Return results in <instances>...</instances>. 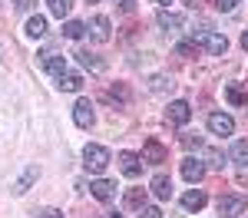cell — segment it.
I'll return each mask as SVG.
<instances>
[{"label":"cell","instance_id":"836d02e7","mask_svg":"<svg viewBox=\"0 0 248 218\" xmlns=\"http://www.w3.org/2000/svg\"><path fill=\"white\" fill-rule=\"evenodd\" d=\"M14 7H17V10H30V7H33V0H14Z\"/></svg>","mask_w":248,"mask_h":218},{"label":"cell","instance_id":"83f0119b","mask_svg":"<svg viewBox=\"0 0 248 218\" xmlns=\"http://www.w3.org/2000/svg\"><path fill=\"white\" fill-rule=\"evenodd\" d=\"M175 53H179V57H192V53H195V40H192V43H179Z\"/></svg>","mask_w":248,"mask_h":218},{"label":"cell","instance_id":"6da1fadb","mask_svg":"<svg viewBox=\"0 0 248 218\" xmlns=\"http://www.w3.org/2000/svg\"><path fill=\"white\" fill-rule=\"evenodd\" d=\"M83 159H86L83 165H86L93 175H99V172L109 165V149H106V145H96V142H90V145L83 149Z\"/></svg>","mask_w":248,"mask_h":218},{"label":"cell","instance_id":"7402d4cb","mask_svg":"<svg viewBox=\"0 0 248 218\" xmlns=\"http://www.w3.org/2000/svg\"><path fill=\"white\" fill-rule=\"evenodd\" d=\"M46 3H50V14H53V17H60V20L73 10V0H46Z\"/></svg>","mask_w":248,"mask_h":218},{"label":"cell","instance_id":"e575fe53","mask_svg":"<svg viewBox=\"0 0 248 218\" xmlns=\"http://www.w3.org/2000/svg\"><path fill=\"white\" fill-rule=\"evenodd\" d=\"M242 46H245V50H248V30H245V33H242Z\"/></svg>","mask_w":248,"mask_h":218},{"label":"cell","instance_id":"1f68e13d","mask_svg":"<svg viewBox=\"0 0 248 218\" xmlns=\"http://www.w3.org/2000/svg\"><path fill=\"white\" fill-rule=\"evenodd\" d=\"M235 3H238V0H215V7H218V10H225V14L235 10Z\"/></svg>","mask_w":248,"mask_h":218},{"label":"cell","instance_id":"9a60e30c","mask_svg":"<svg viewBox=\"0 0 248 218\" xmlns=\"http://www.w3.org/2000/svg\"><path fill=\"white\" fill-rule=\"evenodd\" d=\"M57 86L63 93H79V89H83V76H79V73H63V76L57 79Z\"/></svg>","mask_w":248,"mask_h":218},{"label":"cell","instance_id":"5bb4252c","mask_svg":"<svg viewBox=\"0 0 248 218\" xmlns=\"http://www.w3.org/2000/svg\"><path fill=\"white\" fill-rule=\"evenodd\" d=\"M37 178H40V169H37V165H30V169L23 172V178H20V182H14V195H23V192H30V185H33Z\"/></svg>","mask_w":248,"mask_h":218},{"label":"cell","instance_id":"9c48e42d","mask_svg":"<svg viewBox=\"0 0 248 218\" xmlns=\"http://www.w3.org/2000/svg\"><path fill=\"white\" fill-rule=\"evenodd\" d=\"M182 178L192 182V185L202 182V178H205V165H202V159H186V162H182Z\"/></svg>","mask_w":248,"mask_h":218},{"label":"cell","instance_id":"f1b7e54d","mask_svg":"<svg viewBox=\"0 0 248 218\" xmlns=\"http://www.w3.org/2000/svg\"><path fill=\"white\" fill-rule=\"evenodd\" d=\"M33 218H63V212H60V208H40Z\"/></svg>","mask_w":248,"mask_h":218},{"label":"cell","instance_id":"4316f807","mask_svg":"<svg viewBox=\"0 0 248 218\" xmlns=\"http://www.w3.org/2000/svg\"><path fill=\"white\" fill-rule=\"evenodd\" d=\"M139 218H162V212L155 205H146V208H139Z\"/></svg>","mask_w":248,"mask_h":218},{"label":"cell","instance_id":"ffe728a7","mask_svg":"<svg viewBox=\"0 0 248 218\" xmlns=\"http://www.w3.org/2000/svg\"><path fill=\"white\" fill-rule=\"evenodd\" d=\"M43 33H46V17H30L27 20V37L40 40Z\"/></svg>","mask_w":248,"mask_h":218},{"label":"cell","instance_id":"e0dca14e","mask_svg":"<svg viewBox=\"0 0 248 218\" xmlns=\"http://www.w3.org/2000/svg\"><path fill=\"white\" fill-rule=\"evenodd\" d=\"M225 99H229L232 106H245V102H248V93L242 89V86H235V83H229V86H225Z\"/></svg>","mask_w":248,"mask_h":218},{"label":"cell","instance_id":"4dcf8cb0","mask_svg":"<svg viewBox=\"0 0 248 218\" xmlns=\"http://www.w3.org/2000/svg\"><path fill=\"white\" fill-rule=\"evenodd\" d=\"M182 145H186V149H192V145L199 149V145H202V139H199V136H182Z\"/></svg>","mask_w":248,"mask_h":218},{"label":"cell","instance_id":"8992f818","mask_svg":"<svg viewBox=\"0 0 248 218\" xmlns=\"http://www.w3.org/2000/svg\"><path fill=\"white\" fill-rule=\"evenodd\" d=\"M93 119H96L93 102H90V99H79L77 106H73V122H77L79 129H90V126H93Z\"/></svg>","mask_w":248,"mask_h":218},{"label":"cell","instance_id":"74e56055","mask_svg":"<svg viewBox=\"0 0 248 218\" xmlns=\"http://www.w3.org/2000/svg\"><path fill=\"white\" fill-rule=\"evenodd\" d=\"M189 3H192V7H195V0H189Z\"/></svg>","mask_w":248,"mask_h":218},{"label":"cell","instance_id":"603a6c76","mask_svg":"<svg viewBox=\"0 0 248 218\" xmlns=\"http://www.w3.org/2000/svg\"><path fill=\"white\" fill-rule=\"evenodd\" d=\"M172 86H175L172 76H153L149 79V89H153V93H172Z\"/></svg>","mask_w":248,"mask_h":218},{"label":"cell","instance_id":"f546056e","mask_svg":"<svg viewBox=\"0 0 248 218\" xmlns=\"http://www.w3.org/2000/svg\"><path fill=\"white\" fill-rule=\"evenodd\" d=\"M113 96L119 99V102H129V89H126L123 83H119V86H113Z\"/></svg>","mask_w":248,"mask_h":218},{"label":"cell","instance_id":"cb8c5ba5","mask_svg":"<svg viewBox=\"0 0 248 218\" xmlns=\"http://www.w3.org/2000/svg\"><path fill=\"white\" fill-rule=\"evenodd\" d=\"M83 33H86V23H79V20H66V27H63V37L79 40Z\"/></svg>","mask_w":248,"mask_h":218},{"label":"cell","instance_id":"277c9868","mask_svg":"<svg viewBox=\"0 0 248 218\" xmlns=\"http://www.w3.org/2000/svg\"><path fill=\"white\" fill-rule=\"evenodd\" d=\"M166 119H169L172 126H186L192 119V106L186 99H175V102H169V109H166Z\"/></svg>","mask_w":248,"mask_h":218},{"label":"cell","instance_id":"ac0fdd59","mask_svg":"<svg viewBox=\"0 0 248 218\" xmlns=\"http://www.w3.org/2000/svg\"><path fill=\"white\" fill-rule=\"evenodd\" d=\"M153 195H155V198H169V195H172L169 175H155V178H153Z\"/></svg>","mask_w":248,"mask_h":218},{"label":"cell","instance_id":"4fadbf2b","mask_svg":"<svg viewBox=\"0 0 248 218\" xmlns=\"http://www.w3.org/2000/svg\"><path fill=\"white\" fill-rule=\"evenodd\" d=\"M40 63H43V66H46L57 79L66 73V57H57V53H40Z\"/></svg>","mask_w":248,"mask_h":218},{"label":"cell","instance_id":"8fae6325","mask_svg":"<svg viewBox=\"0 0 248 218\" xmlns=\"http://www.w3.org/2000/svg\"><path fill=\"white\" fill-rule=\"evenodd\" d=\"M205 202H209V198H205L202 189H189V192L182 195V208H186V212H199V208H205Z\"/></svg>","mask_w":248,"mask_h":218},{"label":"cell","instance_id":"3957f363","mask_svg":"<svg viewBox=\"0 0 248 218\" xmlns=\"http://www.w3.org/2000/svg\"><path fill=\"white\" fill-rule=\"evenodd\" d=\"M245 208H248V202L242 195H222L218 198V215H225V218L245 215Z\"/></svg>","mask_w":248,"mask_h":218},{"label":"cell","instance_id":"d6a6232c","mask_svg":"<svg viewBox=\"0 0 248 218\" xmlns=\"http://www.w3.org/2000/svg\"><path fill=\"white\" fill-rule=\"evenodd\" d=\"M116 3H119L123 14H133V7H136V0H116Z\"/></svg>","mask_w":248,"mask_h":218},{"label":"cell","instance_id":"f35d334b","mask_svg":"<svg viewBox=\"0 0 248 218\" xmlns=\"http://www.w3.org/2000/svg\"><path fill=\"white\" fill-rule=\"evenodd\" d=\"M90 3H99V0H90Z\"/></svg>","mask_w":248,"mask_h":218},{"label":"cell","instance_id":"8d00e7d4","mask_svg":"<svg viewBox=\"0 0 248 218\" xmlns=\"http://www.w3.org/2000/svg\"><path fill=\"white\" fill-rule=\"evenodd\" d=\"M155 3H169V0H155Z\"/></svg>","mask_w":248,"mask_h":218},{"label":"cell","instance_id":"7c38bea8","mask_svg":"<svg viewBox=\"0 0 248 218\" xmlns=\"http://www.w3.org/2000/svg\"><path fill=\"white\" fill-rule=\"evenodd\" d=\"M90 192H93V198H99V202H109V198L116 195V182H109V178H96L93 185H90Z\"/></svg>","mask_w":248,"mask_h":218},{"label":"cell","instance_id":"d6986e66","mask_svg":"<svg viewBox=\"0 0 248 218\" xmlns=\"http://www.w3.org/2000/svg\"><path fill=\"white\" fill-rule=\"evenodd\" d=\"M123 202H126V208H146V189H129Z\"/></svg>","mask_w":248,"mask_h":218},{"label":"cell","instance_id":"484cf974","mask_svg":"<svg viewBox=\"0 0 248 218\" xmlns=\"http://www.w3.org/2000/svg\"><path fill=\"white\" fill-rule=\"evenodd\" d=\"M205 162H209L212 169H222V165H225V156H222L218 149H205Z\"/></svg>","mask_w":248,"mask_h":218},{"label":"cell","instance_id":"d590c367","mask_svg":"<svg viewBox=\"0 0 248 218\" xmlns=\"http://www.w3.org/2000/svg\"><path fill=\"white\" fill-rule=\"evenodd\" d=\"M109 218H123V215H119V212H113V215H109Z\"/></svg>","mask_w":248,"mask_h":218},{"label":"cell","instance_id":"44dd1931","mask_svg":"<svg viewBox=\"0 0 248 218\" xmlns=\"http://www.w3.org/2000/svg\"><path fill=\"white\" fill-rule=\"evenodd\" d=\"M232 159H235L238 165H248V139H238V142L232 145Z\"/></svg>","mask_w":248,"mask_h":218},{"label":"cell","instance_id":"7a4b0ae2","mask_svg":"<svg viewBox=\"0 0 248 218\" xmlns=\"http://www.w3.org/2000/svg\"><path fill=\"white\" fill-rule=\"evenodd\" d=\"M192 40L205 43V50H209L212 57H222V53L229 50V40L222 37V33H212V30H202V33H192Z\"/></svg>","mask_w":248,"mask_h":218},{"label":"cell","instance_id":"5b68a950","mask_svg":"<svg viewBox=\"0 0 248 218\" xmlns=\"http://www.w3.org/2000/svg\"><path fill=\"white\" fill-rule=\"evenodd\" d=\"M142 162H149V165H162V162H169L166 145H162V142H155V139H149V142L142 145Z\"/></svg>","mask_w":248,"mask_h":218},{"label":"cell","instance_id":"52a82bcc","mask_svg":"<svg viewBox=\"0 0 248 218\" xmlns=\"http://www.w3.org/2000/svg\"><path fill=\"white\" fill-rule=\"evenodd\" d=\"M209 132L212 136H232V132H235L232 116H225V113H212L209 116Z\"/></svg>","mask_w":248,"mask_h":218},{"label":"cell","instance_id":"ba28073f","mask_svg":"<svg viewBox=\"0 0 248 218\" xmlns=\"http://www.w3.org/2000/svg\"><path fill=\"white\" fill-rule=\"evenodd\" d=\"M119 169H123V175L136 178L142 172V156H136V152H119Z\"/></svg>","mask_w":248,"mask_h":218},{"label":"cell","instance_id":"d4e9b609","mask_svg":"<svg viewBox=\"0 0 248 218\" xmlns=\"http://www.w3.org/2000/svg\"><path fill=\"white\" fill-rule=\"evenodd\" d=\"M77 57H79V63H83V66H90L93 73H99V70H103V59H96L93 53H86V50H79Z\"/></svg>","mask_w":248,"mask_h":218},{"label":"cell","instance_id":"30bf717a","mask_svg":"<svg viewBox=\"0 0 248 218\" xmlns=\"http://www.w3.org/2000/svg\"><path fill=\"white\" fill-rule=\"evenodd\" d=\"M109 30H113V27H109V17L96 14V17L90 20V33H93L96 43H106V40H109Z\"/></svg>","mask_w":248,"mask_h":218},{"label":"cell","instance_id":"2e32d148","mask_svg":"<svg viewBox=\"0 0 248 218\" xmlns=\"http://www.w3.org/2000/svg\"><path fill=\"white\" fill-rule=\"evenodd\" d=\"M182 23H186V17L169 14V10H159V27H162V30H179Z\"/></svg>","mask_w":248,"mask_h":218}]
</instances>
